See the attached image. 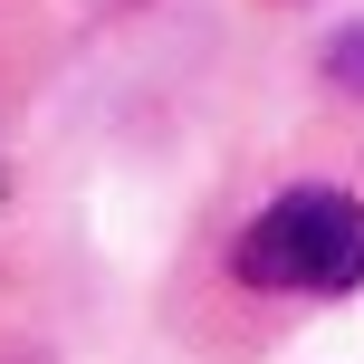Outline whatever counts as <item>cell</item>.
Returning a JSON list of instances; mask_svg holds the SVG:
<instances>
[{
    "mask_svg": "<svg viewBox=\"0 0 364 364\" xmlns=\"http://www.w3.org/2000/svg\"><path fill=\"white\" fill-rule=\"evenodd\" d=\"M240 278L250 288H288V297H346L364 278V201L355 192H278L240 240Z\"/></svg>",
    "mask_w": 364,
    "mask_h": 364,
    "instance_id": "cell-1",
    "label": "cell"
},
{
    "mask_svg": "<svg viewBox=\"0 0 364 364\" xmlns=\"http://www.w3.org/2000/svg\"><path fill=\"white\" fill-rule=\"evenodd\" d=\"M336 77H346V87H364V38H346V48H336Z\"/></svg>",
    "mask_w": 364,
    "mask_h": 364,
    "instance_id": "cell-2",
    "label": "cell"
}]
</instances>
